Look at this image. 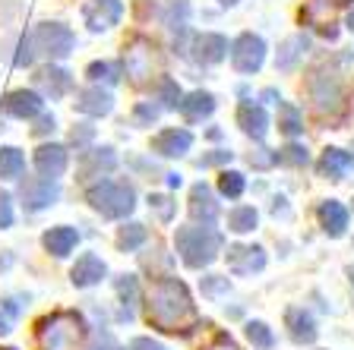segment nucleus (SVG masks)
<instances>
[{"mask_svg": "<svg viewBox=\"0 0 354 350\" xmlns=\"http://www.w3.org/2000/svg\"><path fill=\"white\" fill-rule=\"evenodd\" d=\"M127 350H165V347L158 341H152V338H136V341H130Z\"/></svg>", "mask_w": 354, "mask_h": 350, "instance_id": "42", "label": "nucleus"}, {"mask_svg": "<svg viewBox=\"0 0 354 350\" xmlns=\"http://www.w3.org/2000/svg\"><path fill=\"white\" fill-rule=\"evenodd\" d=\"M35 168L44 180H57L66 171V148L64 146H41L35 152Z\"/></svg>", "mask_w": 354, "mask_h": 350, "instance_id": "13", "label": "nucleus"}, {"mask_svg": "<svg viewBox=\"0 0 354 350\" xmlns=\"http://www.w3.org/2000/svg\"><path fill=\"white\" fill-rule=\"evenodd\" d=\"M16 315H19V307H16L13 300H3V303H0V335H10V331H13Z\"/></svg>", "mask_w": 354, "mask_h": 350, "instance_id": "35", "label": "nucleus"}, {"mask_svg": "<svg viewBox=\"0 0 354 350\" xmlns=\"http://www.w3.org/2000/svg\"><path fill=\"white\" fill-rule=\"evenodd\" d=\"M88 79H108V82H118V66L114 64H92L88 66Z\"/></svg>", "mask_w": 354, "mask_h": 350, "instance_id": "38", "label": "nucleus"}, {"mask_svg": "<svg viewBox=\"0 0 354 350\" xmlns=\"http://www.w3.org/2000/svg\"><path fill=\"white\" fill-rule=\"evenodd\" d=\"M193 136L187 130H162L158 136L152 139V148L165 158H180L184 152H190Z\"/></svg>", "mask_w": 354, "mask_h": 350, "instance_id": "12", "label": "nucleus"}, {"mask_svg": "<svg viewBox=\"0 0 354 350\" xmlns=\"http://www.w3.org/2000/svg\"><path fill=\"white\" fill-rule=\"evenodd\" d=\"M158 101H162L165 108H180V88H177L174 79H162V86H158Z\"/></svg>", "mask_w": 354, "mask_h": 350, "instance_id": "33", "label": "nucleus"}, {"mask_svg": "<svg viewBox=\"0 0 354 350\" xmlns=\"http://www.w3.org/2000/svg\"><path fill=\"white\" fill-rule=\"evenodd\" d=\"M120 13H124L120 0H92V3H86V10H82V16H86V22H88V29L92 32H102V29L118 26Z\"/></svg>", "mask_w": 354, "mask_h": 350, "instance_id": "9", "label": "nucleus"}, {"mask_svg": "<svg viewBox=\"0 0 354 350\" xmlns=\"http://www.w3.org/2000/svg\"><path fill=\"white\" fill-rule=\"evenodd\" d=\"M35 86L41 88L48 98H60V95H66V88H70V73H66V70H54V66L38 70Z\"/></svg>", "mask_w": 354, "mask_h": 350, "instance_id": "21", "label": "nucleus"}, {"mask_svg": "<svg viewBox=\"0 0 354 350\" xmlns=\"http://www.w3.org/2000/svg\"><path fill=\"white\" fill-rule=\"evenodd\" d=\"M310 95H313V104L319 110H335L339 108V82L329 79L326 73H319L317 79L310 82Z\"/></svg>", "mask_w": 354, "mask_h": 350, "instance_id": "19", "label": "nucleus"}, {"mask_svg": "<svg viewBox=\"0 0 354 350\" xmlns=\"http://www.w3.org/2000/svg\"><path fill=\"white\" fill-rule=\"evenodd\" d=\"M168 177V186H180V174H165Z\"/></svg>", "mask_w": 354, "mask_h": 350, "instance_id": "48", "label": "nucleus"}, {"mask_svg": "<svg viewBox=\"0 0 354 350\" xmlns=\"http://www.w3.org/2000/svg\"><path fill=\"white\" fill-rule=\"evenodd\" d=\"M279 114H281L279 130L285 133V136H297V133L304 130V126H301V114H297L295 104H279Z\"/></svg>", "mask_w": 354, "mask_h": 350, "instance_id": "30", "label": "nucleus"}, {"mask_svg": "<svg viewBox=\"0 0 354 350\" xmlns=\"http://www.w3.org/2000/svg\"><path fill=\"white\" fill-rule=\"evenodd\" d=\"M174 246H177V253H180L187 269H206V265H212L221 253V233L212 231L209 224L177 227Z\"/></svg>", "mask_w": 354, "mask_h": 350, "instance_id": "2", "label": "nucleus"}, {"mask_svg": "<svg viewBox=\"0 0 354 350\" xmlns=\"http://www.w3.org/2000/svg\"><path fill=\"white\" fill-rule=\"evenodd\" d=\"M44 133H54V117H38V126H35V136H44Z\"/></svg>", "mask_w": 354, "mask_h": 350, "instance_id": "45", "label": "nucleus"}, {"mask_svg": "<svg viewBox=\"0 0 354 350\" xmlns=\"http://www.w3.org/2000/svg\"><path fill=\"white\" fill-rule=\"evenodd\" d=\"M247 338H250V344L257 350H269L275 344V335L266 322H247Z\"/></svg>", "mask_w": 354, "mask_h": 350, "instance_id": "29", "label": "nucleus"}, {"mask_svg": "<svg viewBox=\"0 0 354 350\" xmlns=\"http://www.w3.org/2000/svg\"><path fill=\"white\" fill-rule=\"evenodd\" d=\"M22 168H26V158H22L19 148H0V180H16L22 174Z\"/></svg>", "mask_w": 354, "mask_h": 350, "instance_id": "25", "label": "nucleus"}, {"mask_svg": "<svg viewBox=\"0 0 354 350\" xmlns=\"http://www.w3.org/2000/svg\"><path fill=\"white\" fill-rule=\"evenodd\" d=\"M88 202L95 212H102L104 218H127L136 208V193L130 183L120 180H102L88 190Z\"/></svg>", "mask_w": 354, "mask_h": 350, "instance_id": "4", "label": "nucleus"}, {"mask_svg": "<svg viewBox=\"0 0 354 350\" xmlns=\"http://www.w3.org/2000/svg\"><path fill=\"white\" fill-rule=\"evenodd\" d=\"M82 126V130H73V136H70V139H73V142H76V146H82V142H88V139H92V133H95V130H92V126H86V124H80Z\"/></svg>", "mask_w": 354, "mask_h": 350, "instance_id": "44", "label": "nucleus"}, {"mask_svg": "<svg viewBox=\"0 0 354 350\" xmlns=\"http://www.w3.org/2000/svg\"><path fill=\"white\" fill-rule=\"evenodd\" d=\"M92 350H120V347H118V341H114L111 335H98V341H95V347Z\"/></svg>", "mask_w": 354, "mask_h": 350, "instance_id": "46", "label": "nucleus"}, {"mask_svg": "<svg viewBox=\"0 0 354 350\" xmlns=\"http://www.w3.org/2000/svg\"><path fill=\"white\" fill-rule=\"evenodd\" d=\"M13 224V199L7 193H0V227Z\"/></svg>", "mask_w": 354, "mask_h": 350, "instance_id": "41", "label": "nucleus"}, {"mask_svg": "<svg viewBox=\"0 0 354 350\" xmlns=\"http://www.w3.org/2000/svg\"><path fill=\"white\" fill-rule=\"evenodd\" d=\"M127 73H130L136 82L146 79V76H149V57H146V54H140V51L127 54Z\"/></svg>", "mask_w": 354, "mask_h": 350, "instance_id": "32", "label": "nucleus"}, {"mask_svg": "<svg viewBox=\"0 0 354 350\" xmlns=\"http://www.w3.org/2000/svg\"><path fill=\"white\" fill-rule=\"evenodd\" d=\"M149 208H152V212L158 215L162 221H171V218H174V202H171L168 196H152V199H149Z\"/></svg>", "mask_w": 354, "mask_h": 350, "instance_id": "37", "label": "nucleus"}, {"mask_svg": "<svg viewBox=\"0 0 354 350\" xmlns=\"http://www.w3.org/2000/svg\"><path fill=\"white\" fill-rule=\"evenodd\" d=\"M111 108H114L111 92H104V88H98V86L80 92V98H76V110L88 114V117H104V114H111Z\"/></svg>", "mask_w": 354, "mask_h": 350, "instance_id": "14", "label": "nucleus"}, {"mask_svg": "<svg viewBox=\"0 0 354 350\" xmlns=\"http://www.w3.org/2000/svg\"><path fill=\"white\" fill-rule=\"evenodd\" d=\"M118 293L124 297V303H127V315H130V307L136 303V278H133V275L118 278Z\"/></svg>", "mask_w": 354, "mask_h": 350, "instance_id": "36", "label": "nucleus"}, {"mask_svg": "<svg viewBox=\"0 0 354 350\" xmlns=\"http://www.w3.org/2000/svg\"><path fill=\"white\" fill-rule=\"evenodd\" d=\"M351 164H354V158L348 152H342V148H326L323 161H319V174L329 177V180H342Z\"/></svg>", "mask_w": 354, "mask_h": 350, "instance_id": "22", "label": "nucleus"}, {"mask_svg": "<svg viewBox=\"0 0 354 350\" xmlns=\"http://www.w3.org/2000/svg\"><path fill=\"white\" fill-rule=\"evenodd\" d=\"M180 110H184V117L190 124H196V120H203V117H209L215 110V98L209 92H193V95H187L180 101Z\"/></svg>", "mask_w": 354, "mask_h": 350, "instance_id": "23", "label": "nucleus"}, {"mask_svg": "<svg viewBox=\"0 0 354 350\" xmlns=\"http://www.w3.org/2000/svg\"><path fill=\"white\" fill-rule=\"evenodd\" d=\"M228 51V41L221 35H199L196 38V60L199 64H218Z\"/></svg>", "mask_w": 354, "mask_h": 350, "instance_id": "24", "label": "nucleus"}, {"mask_svg": "<svg viewBox=\"0 0 354 350\" xmlns=\"http://www.w3.org/2000/svg\"><path fill=\"white\" fill-rule=\"evenodd\" d=\"M136 124L140 126H149V124H155V117H158V108H155V104H149V101H142L140 108H136Z\"/></svg>", "mask_w": 354, "mask_h": 350, "instance_id": "40", "label": "nucleus"}, {"mask_svg": "<svg viewBox=\"0 0 354 350\" xmlns=\"http://www.w3.org/2000/svg\"><path fill=\"white\" fill-rule=\"evenodd\" d=\"M288 329H291V338H295L297 344H313L317 341V322H313V315L304 313V309H288Z\"/></svg>", "mask_w": 354, "mask_h": 350, "instance_id": "20", "label": "nucleus"}, {"mask_svg": "<svg viewBox=\"0 0 354 350\" xmlns=\"http://www.w3.org/2000/svg\"><path fill=\"white\" fill-rule=\"evenodd\" d=\"M237 124H241V130L253 139H266V133H269V117H266V110L259 108V104H241Z\"/></svg>", "mask_w": 354, "mask_h": 350, "instance_id": "17", "label": "nucleus"}, {"mask_svg": "<svg viewBox=\"0 0 354 350\" xmlns=\"http://www.w3.org/2000/svg\"><path fill=\"white\" fill-rule=\"evenodd\" d=\"M104 275H108V269H104V262L98 259L95 253L80 255L76 265L70 269V281H73L76 287H92V284H98Z\"/></svg>", "mask_w": 354, "mask_h": 350, "instance_id": "11", "label": "nucleus"}, {"mask_svg": "<svg viewBox=\"0 0 354 350\" xmlns=\"http://www.w3.org/2000/svg\"><path fill=\"white\" fill-rule=\"evenodd\" d=\"M41 243H44V249L51 255H57V259H64V255H70L73 253V246L80 243V233L73 231V227H66V224H60V227H51V231L41 237Z\"/></svg>", "mask_w": 354, "mask_h": 350, "instance_id": "15", "label": "nucleus"}, {"mask_svg": "<svg viewBox=\"0 0 354 350\" xmlns=\"http://www.w3.org/2000/svg\"><path fill=\"white\" fill-rule=\"evenodd\" d=\"M257 221H259V215L250 205H241V208H234V212L228 215V227L234 233H250L253 227H257Z\"/></svg>", "mask_w": 354, "mask_h": 350, "instance_id": "27", "label": "nucleus"}, {"mask_svg": "<svg viewBox=\"0 0 354 350\" xmlns=\"http://www.w3.org/2000/svg\"><path fill=\"white\" fill-rule=\"evenodd\" d=\"M146 319L152 329L165 335H187L199 325V313L193 307L190 291L177 278H158L146 291Z\"/></svg>", "mask_w": 354, "mask_h": 350, "instance_id": "1", "label": "nucleus"}, {"mask_svg": "<svg viewBox=\"0 0 354 350\" xmlns=\"http://www.w3.org/2000/svg\"><path fill=\"white\" fill-rule=\"evenodd\" d=\"M243 174H237V171H225L221 174V180H218V190H221V196H228V199H237L243 193Z\"/></svg>", "mask_w": 354, "mask_h": 350, "instance_id": "31", "label": "nucleus"}, {"mask_svg": "<svg viewBox=\"0 0 354 350\" xmlns=\"http://www.w3.org/2000/svg\"><path fill=\"white\" fill-rule=\"evenodd\" d=\"M266 60V41L259 35H241L231 44V64H234L237 73H257Z\"/></svg>", "mask_w": 354, "mask_h": 350, "instance_id": "6", "label": "nucleus"}, {"mask_svg": "<svg viewBox=\"0 0 354 350\" xmlns=\"http://www.w3.org/2000/svg\"><path fill=\"white\" fill-rule=\"evenodd\" d=\"M228 269L234 275H253V271L266 269V249L263 246H247V243H237L228 246Z\"/></svg>", "mask_w": 354, "mask_h": 350, "instance_id": "8", "label": "nucleus"}, {"mask_svg": "<svg viewBox=\"0 0 354 350\" xmlns=\"http://www.w3.org/2000/svg\"><path fill=\"white\" fill-rule=\"evenodd\" d=\"M307 38L304 35H295V38H288L285 44H281V51H279V70H295V64H297V57H301L304 51H307Z\"/></svg>", "mask_w": 354, "mask_h": 350, "instance_id": "26", "label": "nucleus"}, {"mask_svg": "<svg viewBox=\"0 0 354 350\" xmlns=\"http://www.w3.org/2000/svg\"><path fill=\"white\" fill-rule=\"evenodd\" d=\"M3 110H7L10 117H19V120H26V117H35L41 114V95H35V92H10L7 101H3Z\"/></svg>", "mask_w": 354, "mask_h": 350, "instance_id": "16", "label": "nucleus"}, {"mask_svg": "<svg viewBox=\"0 0 354 350\" xmlns=\"http://www.w3.org/2000/svg\"><path fill=\"white\" fill-rule=\"evenodd\" d=\"M307 148L304 146H288V148H281V152H275V161L279 164H307Z\"/></svg>", "mask_w": 354, "mask_h": 350, "instance_id": "34", "label": "nucleus"}, {"mask_svg": "<svg viewBox=\"0 0 354 350\" xmlns=\"http://www.w3.org/2000/svg\"><path fill=\"white\" fill-rule=\"evenodd\" d=\"M319 224H323V231L329 237H342L348 227V208L342 202H335V199L323 202L319 205Z\"/></svg>", "mask_w": 354, "mask_h": 350, "instance_id": "18", "label": "nucleus"}, {"mask_svg": "<svg viewBox=\"0 0 354 350\" xmlns=\"http://www.w3.org/2000/svg\"><path fill=\"white\" fill-rule=\"evenodd\" d=\"M190 215L193 221H203V224H212L218 218V199L209 183H196L190 190Z\"/></svg>", "mask_w": 354, "mask_h": 350, "instance_id": "10", "label": "nucleus"}, {"mask_svg": "<svg viewBox=\"0 0 354 350\" xmlns=\"http://www.w3.org/2000/svg\"><path fill=\"white\" fill-rule=\"evenodd\" d=\"M32 44H35V51L60 60V57H66V54L73 51L76 38H73V32L66 29V26H60V22H44V26H38L35 29Z\"/></svg>", "mask_w": 354, "mask_h": 350, "instance_id": "5", "label": "nucleus"}, {"mask_svg": "<svg viewBox=\"0 0 354 350\" xmlns=\"http://www.w3.org/2000/svg\"><path fill=\"white\" fill-rule=\"evenodd\" d=\"M206 350H241V347H237V344L231 341V338H218V341H215V344H209Z\"/></svg>", "mask_w": 354, "mask_h": 350, "instance_id": "47", "label": "nucleus"}, {"mask_svg": "<svg viewBox=\"0 0 354 350\" xmlns=\"http://www.w3.org/2000/svg\"><path fill=\"white\" fill-rule=\"evenodd\" d=\"M146 227L142 224H124L118 233V246L124 249V253H133V249H140L142 243H146Z\"/></svg>", "mask_w": 354, "mask_h": 350, "instance_id": "28", "label": "nucleus"}, {"mask_svg": "<svg viewBox=\"0 0 354 350\" xmlns=\"http://www.w3.org/2000/svg\"><path fill=\"white\" fill-rule=\"evenodd\" d=\"M19 193L29 212H41V208H48L60 196V186L54 180H44V177H29V180H22Z\"/></svg>", "mask_w": 354, "mask_h": 350, "instance_id": "7", "label": "nucleus"}, {"mask_svg": "<svg viewBox=\"0 0 354 350\" xmlns=\"http://www.w3.org/2000/svg\"><path fill=\"white\" fill-rule=\"evenodd\" d=\"M86 341V322L76 313H54L38 325L41 350H80Z\"/></svg>", "mask_w": 354, "mask_h": 350, "instance_id": "3", "label": "nucleus"}, {"mask_svg": "<svg viewBox=\"0 0 354 350\" xmlns=\"http://www.w3.org/2000/svg\"><path fill=\"white\" fill-rule=\"evenodd\" d=\"M228 278H221V275H212V278H206L203 281V293L206 297H218V293H228Z\"/></svg>", "mask_w": 354, "mask_h": 350, "instance_id": "39", "label": "nucleus"}, {"mask_svg": "<svg viewBox=\"0 0 354 350\" xmlns=\"http://www.w3.org/2000/svg\"><path fill=\"white\" fill-rule=\"evenodd\" d=\"M221 3H225V7H234V3H241V0H221Z\"/></svg>", "mask_w": 354, "mask_h": 350, "instance_id": "49", "label": "nucleus"}, {"mask_svg": "<svg viewBox=\"0 0 354 350\" xmlns=\"http://www.w3.org/2000/svg\"><path fill=\"white\" fill-rule=\"evenodd\" d=\"M221 161H231V152L206 155V158H199V168H212V164H221Z\"/></svg>", "mask_w": 354, "mask_h": 350, "instance_id": "43", "label": "nucleus"}, {"mask_svg": "<svg viewBox=\"0 0 354 350\" xmlns=\"http://www.w3.org/2000/svg\"><path fill=\"white\" fill-rule=\"evenodd\" d=\"M348 26H351V29H354V10H351V16H348Z\"/></svg>", "mask_w": 354, "mask_h": 350, "instance_id": "50", "label": "nucleus"}]
</instances>
